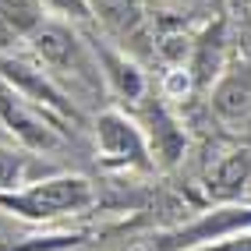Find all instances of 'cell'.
<instances>
[{
    "label": "cell",
    "mask_w": 251,
    "mask_h": 251,
    "mask_svg": "<svg viewBox=\"0 0 251 251\" xmlns=\"http://www.w3.org/2000/svg\"><path fill=\"white\" fill-rule=\"evenodd\" d=\"M28 36H32V50H36L50 68L75 71L81 81H89V85H96V81H99V75L92 71V64H89V57H85V50H81V43L71 36V28H64V25H57V22H39Z\"/></svg>",
    "instance_id": "cell-2"
},
{
    "label": "cell",
    "mask_w": 251,
    "mask_h": 251,
    "mask_svg": "<svg viewBox=\"0 0 251 251\" xmlns=\"http://www.w3.org/2000/svg\"><path fill=\"white\" fill-rule=\"evenodd\" d=\"M0 117H4V124L25 145H32V149H53L57 145V135H53V127H50V121H46L39 110L25 106L18 96L0 92Z\"/></svg>",
    "instance_id": "cell-8"
},
{
    "label": "cell",
    "mask_w": 251,
    "mask_h": 251,
    "mask_svg": "<svg viewBox=\"0 0 251 251\" xmlns=\"http://www.w3.org/2000/svg\"><path fill=\"white\" fill-rule=\"evenodd\" d=\"M18 177H22V156L0 149V188H14Z\"/></svg>",
    "instance_id": "cell-13"
},
{
    "label": "cell",
    "mask_w": 251,
    "mask_h": 251,
    "mask_svg": "<svg viewBox=\"0 0 251 251\" xmlns=\"http://www.w3.org/2000/svg\"><path fill=\"white\" fill-rule=\"evenodd\" d=\"M209 103H212L220 121L248 124L251 121V64H233V68L216 81Z\"/></svg>",
    "instance_id": "cell-6"
},
{
    "label": "cell",
    "mask_w": 251,
    "mask_h": 251,
    "mask_svg": "<svg viewBox=\"0 0 251 251\" xmlns=\"http://www.w3.org/2000/svg\"><path fill=\"white\" fill-rule=\"evenodd\" d=\"M46 4L71 14V18H89V0H46Z\"/></svg>",
    "instance_id": "cell-14"
},
{
    "label": "cell",
    "mask_w": 251,
    "mask_h": 251,
    "mask_svg": "<svg viewBox=\"0 0 251 251\" xmlns=\"http://www.w3.org/2000/svg\"><path fill=\"white\" fill-rule=\"evenodd\" d=\"M198 251H251V233H241V237H223L220 244H209V248H198Z\"/></svg>",
    "instance_id": "cell-15"
},
{
    "label": "cell",
    "mask_w": 251,
    "mask_h": 251,
    "mask_svg": "<svg viewBox=\"0 0 251 251\" xmlns=\"http://www.w3.org/2000/svg\"><path fill=\"white\" fill-rule=\"evenodd\" d=\"M89 11L99 14L110 36H117L124 50L135 53H152L149 50V28H145V11L138 0H89Z\"/></svg>",
    "instance_id": "cell-5"
},
{
    "label": "cell",
    "mask_w": 251,
    "mask_h": 251,
    "mask_svg": "<svg viewBox=\"0 0 251 251\" xmlns=\"http://www.w3.org/2000/svg\"><path fill=\"white\" fill-rule=\"evenodd\" d=\"M43 22V0H0V39L32 32Z\"/></svg>",
    "instance_id": "cell-9"
},
{
    "label": "cell",
    "mask_w": 251,
    "mask_h": 251,
    "mask_svg": "<svg viewBox=\"0 0 251 251\" xmlns=\"http://www.w3.org/2000/svg\"><path fill=\"white\" fill-rule=\"evenodd\" d=\"M96 138H99V152H103L110 163H124V166H152L149 159V149H145V138L142 131L127 121L124 113H103L96 124Z\"/></svg>",
    "instance_id": "cell-4"
},
{
    "label": "cell",
    "mask_w": 251,
    "mask_h": 251,
    "mask_svg": "<svg viewBox=\"0 0 251 251\" xmlns=\"http://www.w3.org/2000/svg\"><path fill=\"white\" fill-rule=\"evenodd\" d=\"M106 68H110V78L117 81V89H121V96H127V99H138L142 96V75H138V68H131V64H124L121 57H110V53H106Z\"/></svg>",
    "instance_id": "cell-12"
},
{
    "label": "cell",
    "mask_w": 251,
    "mask_h": 251,
    "mask_svg": "<svg viewBox=\"0 0 251 251\" xmlns=\"http://www.w3.org/2000/svg\"><path fill=\"white\" fill-rule=\"evenodd\" d=\"M89 202H92V184L81 177H53L11 198L0 195V205L25 216V220H53V216L85 209Z\"/></svg>",
    "instance_id": "cell-1"
},
{
    "label": "cell",
    "mask_w": 251,
    "mask_h": 251,
    "mask_svg": "<svg viewBox=\"0 0 251 251\" xmlns=\"http://www.w3.org/2000/svg\"><path fill=\"white\" fill-rule=\"evenodd\" d=\"M0 75H4L14 89H18L22 96H28V99H36L39 106H46V110H53V113H64V117H75V106L64 99V92L50 81L43 71H36V68H28L25 60H0Z\"/></svg>",
    "instance_id": "cell-7"
},
{
    "label": "cell",
    "mask_w": 251,
    "mask_h": 251,
    "mask_svg": "<svg viewBox=\"0 0 251 251\" xmlns=\"http://www.w3.org/2000/svg\"><path fill=\"white\" fill-rule=\"evenodd\" d=\"M251 226V209H223V212H209L191 226H180L166 237H156L152 244H145L138 251H180V248H195L202 241H223L233 230Z\"/></svg>",
    "instance_id": "cell-3"
},
{
    "label": "cell",
    "mask_w": 251,
    "mask_h": 251,
    "mask_svg": "<svg viewBox=\"0 0 251 251\" xmlns=\"http://www.w3.org/2000/svg\"><path fill=\"white\" fill-rule=\"evenodd\" d=\"M220 36H223V25H216L205 32V39L198 43V57H195V75L198 81H209V75H216V64H220Z\"/></svg>",
    "instance_id": "cell-11"
},
{
    "label": "cell",
    "mask_w": 251,
    "mask_h": 251,
    "mask_svg": "<svg viewBox=\"0 0 251 251\" xmlns=\"http://www.w3.org/2000/svg\"><path fill=\"white\" fill-rule=\"evenodd\" d=\"M251 177V156L248 152H230L223 156L220 163L212 166V174H209V188L216 195H237L244 188V180Z\"/></svg>",
    "instance_id": "cell-10"
}]
</instances>
